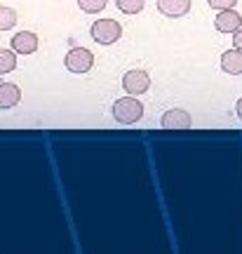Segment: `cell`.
<instances>
[{"label": "cell", "mask_w": 242, "mask_h": 254, "mask_svg": "<svg viewBox=\"0 0 242 254\" xmlns=\"http://www.w3.org/2000/svg\"><path fill=\"white\" fill-rule=\"evenodd\" d=\"M113 118L120 125H134V123L144 118V104L136 97L127 94V97H122V99H118L113 104Z\"/></svg>", "instance_id": "obj_1"}, {"label": "cell", "mask_w": 242, "mask_h": 254, "mask_svg": "<svg viewBox=\"0 0 242 254\" xmlns=\"http://www.w3.org/2000/svg\"><path fill=\"white\" fill-rule=\"evenodd\" d=\"M94 43L99 45H113L122 38V26L118 24L116 19H97L90 28Z\"/></svg>", "instance_id": "obj_2"}, {"label": "cell", "mask_w": 242, "mask_h": 254, "mask_svg": "<svg viewBox=\"0 0 242 254\" xmlns=\"http://www.w3.org/2000/svg\"><path fill=\"white\" fill-rule=\"evenodd\" d=\"M122 90L132 97H141L146 92L151 90V75L141 68H132L122 75Z\"/></svg>", "instance_id": "obj_3"}, {"label": "cell", "mask_w": 242, "mask_h": 254, "mask_svg": "<svg viewBox=\"0 0 242 254\" xmlns=\"http://www.w3.org/2000/svg\"><path fill=\"white\" fill-rule=\"evenodd\" d=\"M66 68L71 73H87L92 71V66H94V55H92L87 47H73L66 52Z\"/></svg>", "instance_id": "obj_4"}, {"label": "cell", "mask_w": 242, "mask_h": 254, "mask_svg": "<svg viewBox=\"0 0 242 254\" xmlns=\"http://www.w3.org/2000/svg\"><path fill=\"white\" fill-rule=\"evenodd\" d=\"M242 26V14L235 7L219 9V14L214 19V28L219 33H235Z\"/></svg>", "instance_id": "obj_5"}, {"label": "cell", "mask_w": 242, "mask_h": 254, "mask_svg": "<svg viewBox=\"0 0 242 254\" xmlns=\"http://www.w3.org/2000/svg\"><path fill=\"white\" fill-rule=\"evenodd\" d=\"M160 125L165 127V129H188V127L193 125V118H190L188 111L170 109V111H165V113H162Z\"/></svg>", "instance_id": "obj_6"}, {"label": "cell", "mask_w": 242, "mask_h": 254, "mask_svg": "<svg viewBox=\"0 0 242 254\" xmlns=\"http://www.w3.org/2000/svg\"><path fill=\"white\" fill-rule=\"evenodd\" d=\"M12 50L17 55H33L38 52V36L33 31H21L12 36Z\"/></svg>", "instance_id": "obj_7"}, {"label": "cell", "mask_w": 242, "mask_h": 254, "mask_svg": "<svg viewBox=\"0 0 242 254\" xmlns=\"http://www.w3.org/2000/svg\"><path fill=\"white\" fill-rule=\"evenodd\" d=\"M158 9L170 19L183 17L190 12V0H158Z\"/></svg>", "instance_id": "obj_8"}, {"label": "cell", "mask_w": 242, "mask_h": 254, "mask_svg": "<svg viewBox=\"0 0 242 254\" xmlns=\"http://www.w3.org/2000/svg\"><path fill=\"white\" fill-rule=\"evenodd\" d=\"M221 71L228 75H240L242 73V50L233 47L221 55Z\"/></svg>", "instance_id": "obj_9"}, {"label": "cell", "mask_w": 242, "mask_h": 254, "mask_svg": "<svg viewBox=\"0 0 242 254\" xmlns=\"http://www.w3.org/2000/svg\"><path fill=\"white\" fill-rule=\"evenodd\" d=\"M21 101V90L14 82H0V109H14Z\"/></svg>", "instance_id": "obj_10"}, {"label": "cell", "mask_w": 242, "mask_h": 254, "mask_svg": "<svg viewBox=\"0 0 242 254\" xmlns=\"http://www.w3.org/2000/svg\"><path fill=\"white\" fill-rule=\"evenodd\" d=\"M17 68V52L14 50H0V75L12 73Z\"/></svg>", "instance_id": "obj_11"}, {"label": "cell", "mask_w": 242, "mask_h": 254, "mask_svg": "<svg viewBox=\"0 0 242 254\" xmlns=\"http://www.w3.org/2000/svg\"><path fill=\"white\" fill-rule=\"evenodd\" d=\"M116 7L122 14H139L146 7V0H116Z\"/></svg>", "instance_id": "obj_12"}, {"label": "cell", "mask_w": 242, "mask_h": 254, "mask_svg": "<svg viewBox=\"0 0 242 254\" xmlns=\"http://www.w3.org/2000/svg\"><path fill=\"white\" fill-rule=\"evenodd\" d=\"M17 26V9L0 7V31H9Z\"/></svg>", "instance_id": "obj_13"}, {"label": "cell", "mask_w": 242, "mask_h": 254, "mask_svg": "<svg viewBox=\"0 0 242 254\" xmlns=\"http://www.w3.org/2000/svg\"><path fill=\"white\" fill-rule=\"evenodd\" d=\"M106 2L108 0H78V7L87 14H99V12H104Z\"/></svg>", "instance_id": "obj_14"}, {"label": "cell", "mask_w": 242, "mask_h": 254, "mask_svg": "<svg viewBox=\"0 0 242 254\" xmlns=\"http://www.w3.org/2000/svg\"><path fill=\"white\" fill-rule=\"evenodd\" d=\"M207 2H209L212 9H228V7H235L238 0H207Z\"/></svg>", "instance_id": "obj_15"}, {"label": "cell", "mask_w": 242, "mask_h": 254, "mask_svg": "<svg viewBox=\"0 0 242 254\" xmlns=\"http://www.w3.org/2000/svg\"><path fill=\"white\" fill-rule=\"evenodd\" d=\"M233 47H238V50H242V26L238 28L233 33Z\"/></svg>", "instance_id": "obj_16"}, {"label": "cell", "mask_w": 242, "mask_h": 254, "mask_svg": "<svg viewBox=\"0 0 242 254\" xmlns=\"http://www.w3.org/2000/svg\"><path fill=\"white\" fill-rule=\"evenodd\" d=\"M235 113H238V118L242 120V97L238 99V104H235Z\"/></svg>", "instance_id": "obj_17"}]
</instances>
